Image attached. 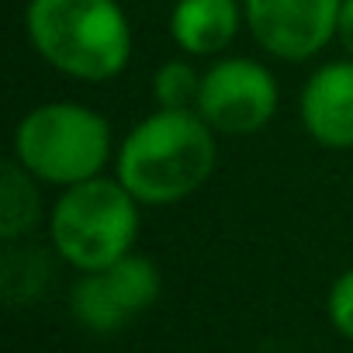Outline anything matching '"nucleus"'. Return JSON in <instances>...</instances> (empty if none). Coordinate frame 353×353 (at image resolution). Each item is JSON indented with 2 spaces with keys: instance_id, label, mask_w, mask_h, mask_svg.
<instances>
[{
  "instance_id": "f257e3e1",
  "label": "nucleus",
  "mask_w": 353,
  "mask_h": 353,
  "mask_svg": "<svg viewBox=\"0 0 353 353\" xmlns=\"http://www.w3.org/2000/svg\"><path fill=\"white\" fill-rule=\"evenodd\" d=\"M219 166V132L191 108H156L114 152V176L139 205L163 208L194 198Z\"/></svg>"
},
{
  "instance_id": "f03ea898",
  "label": "nucleus",
  "mask_w": 353,
  "mask_h": 353,
  "mask_svg": "<svg viewBox=\"0 0 353 353\" xmlns=\"http://www.w3.org/2000/svg\"><path fill=\"white\" fill-rule=\"evenodd\" d=\"M25 35L46 66L80 83L118 80L135 52V32L118 0H28Z\"/></svg>"
},
{
  "instance_id": "7ed1b4c3",
  "label": "nucleus",
  "mask_w": 353,
  "mask_h": 353,
  "mask_svg": "<svg viewBox=\"0 0 353 353\" xmlns=\"http://www.w3.org/2000/svg\"><path fill=\"white\" fill-rule=\"evenodd\" d=\"M114 128L83 101H46L28 108L11 139V156L49 188H73L114 166Z\"/></svg>"
},
{
  "instance_id": "20e7f679",
  "label": "nucleus",
  "mask_w": 353,
  "mask_h": 353,
  "mask_svg": "<svg viewBox=\"0 0 353 353\" xmlns=\"http://www.w3.org/2000/svg\"><path fill=\"white\" fill-rule=\"evenodd\" d=\"M56 256L77 274L104 270L128 256L142 232V205L118 176L63 188L46 219Z\"/></svg>"
},
{
  "instance_id": "39448f33",
  "label": "nucleus",
  "mask_w": 353,
  "mask_h": 353,
  "mask_svg": "<svg viewBox=\"0 0 353 353\" xmlns=\"http://www.w3.org/2000/svg\"><path fill=\"white\" fill-rule=\"evenodd\" d=\"M281 108V87L270 66L250 56H219L198 94V114L219 135H256Z\"/></svg>"
},
{
  "instance_id": "423d86ee",
  "label": "nucleus",
  "mask_w": 353,
  "mask_h": 353,
  "mask_svg": "<svg viewBox=\"0 0 353 353\" xmlns=\"http://www.w3.org/2000/svg\"><path fill=\"white\" fill-rule=\"evenodd\" d=\"M159 294H163L159 267L149 256L132 250L118 263H111L104 270L80 274L73 281V288H70V315L87 332L108 336V332L125 329L135 315L149 312L159 301Z\"/></svg>"
},
{
  "instance_id": "0eeeda50",
  "label": "nucleus",
  "mask_w": 353,
  "mask_h": 353,
  "mask_svg": "<svg viewBox=\"0 0 353 353\" xmlns=\"http://www.w3.org/2000/svg\"><path fill=\"white\" fill-rule=\"evenodd\" d=\"M343 0H243L253 42L281 63H308L336 42Z\"/></svg>"
},
{
  "instance_id": "6e6552de",
  "label": "nucleus",
  "mask_w": 353,
  "mask_h": 353,
  "mask_svg": "<svg viewBox=\"0 0 353 353\" xmlns=\"http://www.w3.org/2000/svg\"><path fill=\"white\" fill-rule=\"evenodd\" d=\"M298 118L315 145L353 149V59H329L305 80L298 94Z\"/></svg>"
},
{
  "instance_id": "1a4fd4ad",
  "label": "nucleus",
  "mask_w": 353,
  "mask_h": 353,
  "mask_svg": "<svg viewBox=\"0 0 353 353\" xmlns=\"http://www.w3.org/2000/svg\"><path fill=\"white\" fill-rule=\"evenodd\" d=\"M243 25L246 11L239 0H176L170 8V39L191 59L222 56Z\"/></svg>"
},
{
  "instance_id": "9d476101",
  "label": "nucleus",
  "mask_w": 353,
  "mask_h": 353,
  "mask_svg": "<svg viewBox=\"0 0 353 353\" xmlns=\"http://www.w3.org/2000/svg\"><path fill=\"white\" fill-rule=\"evenodd\" d=\"M42 222V194L39 181L11 156L0 176V236L4 243L25 239Z\"/></svg>"
},
{
  "instance_id": "9b49d317",
  "label": "nucleus",
  "mask_w": 353,
  "mask_h": 353,
  "mask_svg": "<svg viewBox=\"0 0 353 353\" xmlns=\"http://www.w3.org/2000/svg\"><path fill=\"white\" fill-rule=\"evenodd\" d=\"M201 77L188 59H166L156 66L152 73V104L156 108H198V94H201Z\"/></svg>"
},
{
  "instance_id": "f8f14e48",
  "label": "nucleus",
  "mask_w": 353,
  "mask_h": 353,
  "mask_svg": "<svg viewBox=\"0 0 353 353\" xmlns=\"http://www.w3.org/2000/svg\"><path fill=\"white\" fill-rule=\"evenodd\" d=\"M325 319H329V325H332L346 343H353V267H346V270L329 284Z\"/></svg>"
},
{
  "instance_id": "ddd939ff",
  "label": "nucleus",
  "mask_w": 353,
  "mask_h": 353,
  "mask_svg": "<svg viewBox=\"0 0 353 353\" xmlns=\"http://www.w3.org/2000/svg\"><path fill=\"white\" fill-rule=\"evenodd\" d=\"M336 42L339 49L353 59V0H343L339 8V28H336Z\"/></svg>"
}]
</instances>
